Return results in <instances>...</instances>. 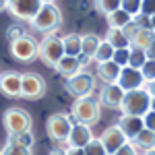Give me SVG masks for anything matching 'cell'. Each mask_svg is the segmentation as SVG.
<instances>
[{
  "instance_id": "6da1fadb",
  "label": "cell",
  "mask_w": 155,
  "mask_h": 155,
  "mask_svg": "<svg viewBox=\"0 0 155 155\" xmlns=\"http://www.w3.org/2000/svg\"><path fill=\"white\" fill-rule=\"evenodd\" d=\"M71 116L74 122L79 124H87L93 126L101 120V104L95 95H87L81 99H74L71 107Z\"/></svg>"
},
{
  "instance_id": "7a4b0ae2",
  "label": "cell",
  "mask_w": 155,
  "mask_h": 155,
  "mask_svg": "<svg viewBox=\"0 0 155 155\" xmlns=\"http://www.w3.org/2000/svg\"><path fill=\"white\" fill-rule=\"evenodd\" d=\"M151 104H153V97L149 95L147 89H137V91H128L124 95L122 101V116H137V118H145L149 112H151Z\"/></svg>"
},
{
  "instance_id": "3957f363",
  "label": "cell",
  "mask_w": 155,
  "mask_h": 155,
  "mask_svg": "<svg viewBox=\"0 0 155 155\" xmlns=\"http://www.w3.org/2000/svg\"><path fill=\"white\" fill-rule=\"evenodd\" d=\"M2 126H4V130H6L8 137H15V134H21V132L31 130L33 118H31V114H29L25 107L12 106L2 114Z\"/></svg>"
},
{
  "instance_id": "277c9868",
  "label": "cell",
  "mask_w": 155,
  "mask_h": 155,
  "mask_svg": "<svg viewBox=\"0 0 155 155\" xmlns=\"http://www.w3.org/2000/svg\"><path fill=\"white\" fill-rule=\"evenodd\" d=\"M31 29H35L44 35H54V31L62 25V11L56 4H44L41 11L35 15V19L31 21Z\"/></svg>"
},
{
  "instance_id": "5b68a950",
  "label": "cell",
  "mask_w": 155,
  "mask_h": 155,
  "mask_svg": "<svg viewBox=\"0 0 155 155\" xmlns=\"http://www.w3.org/2000/svg\"><path fill=\"white\" fill-rule=\"evenodd\" d=\"M72 126H74L72 116L64 114V112H56V114H52V116L46 120V130H48L50 139H52L54 143H62V145L68 143Z\"/></svg>"
},
{
  "instance_id": "8992f818",
  "label": "cell",
  "mask_w": 155,
  "mask_h": 155,
  "mask_svg": "<svg viewBox=\"0 0 155 155\" xmlns=\"http://www.w3.org/2000/svg\"><path fill=\"white\" fill-rule=\"evenodd\" d=\"M64 56L66 54H64V46H62V37L46 35L39 41V60L44 64H48L50 68H56Z\"/></svg>"
},
{
  "instance_id": "52a82bcc",
  "label": "cell",
  "mask_w": 155,
  "mask_h": 155,
  "mask_svg": "<svg viewBox=\"0 0 155 155\" xmlns=\"http://www.w3.org/2000/svg\"><path fill=\"white\" fill-rule=\"evenodd\" d=\"M8 52L17 62L27 64V62H33L35 58H39V44L31 35H23L19 39H15V41H11Z\"/></svg>"
},
{
  "instance_id": "ba28073f",
  "label": "cell",
  "mask_w": 155,
  "mask_h": 155,
  "mask_svg": "<svg viewBox=\"0 0 155 155\" xmlns=\"http://www.w3.org/2000/svg\"><path fill=\"white\" fill-rule=\"evenodd\" d=\"M95 74H91L89 71H83L79 72L77 77H72L66 81L64 85V89H66V93L72 95L74 99H81V97H87V95H93V89H95Z\"/></svg>"
},
{
  "instance_id": "9c48e42d",
  "label": "cell",
  "mask_w": 155,
  "mask_h": 155,
  "mask_svg": "<svg viewBox=\"0 0 155 155\" xmlns=\"http://www.w3.org/2000/svg\"><path fill=\"white\" fill-rule=\"evenodd\" d=\"M48 91L46 79L37 72H23L21 81V97L23 99H41Z\"/></svg>"
},
{
  "instance_id": "30bf717a",
  "label": "cell",
  "mask_w": 155,
  "mask_h": 155,
  "mask_svg": "<svg viewBox=\"0 0 155 155\" xmlns=\"http://www.w3.org/2000/svg\"><path fill=\"white\" fill-rule=\"evenodd\" d=\"M41 6H44L41 0H11L6 11L11 12L15 19H19V21L31 23L35 19V15L41 11Z\"/></svg>"
},
{
  "instance_id": "8fae6325",
  "label": "cell",
  "mask_w": 155,
  "mask_h": 155,
  "mask_svg": "<svg viewBox=\"0 0 155 155\" xmlns=\"http://www.w3.org/2000/svg\"><path fill=\"white\" fill-rule=\"evenodd\" d=\"M124 33L130 39V48H134V50L147 52V50L151 48V44L155 41V31L153 29H143V27H139L134 21L124 29Z\"/></svg>"
},
{
  "instance_id": "7c38bea8",
  "label": "cell",
  "mask_w": 155,
  "mask_h": 155,
  "mask_svg": "<svg viewBox=\"0 0 155 155\" xmlns=\"http://www.w3.org/2000/svg\"><path fill=\"white\" fill-rule=\"evenodd\" d=\"M99 141L104 143L107 155H114L116 151H120L124 145L128 143V137L122 132V128H120L118 124H112V126H107L106 130L99 134Z\"/></svg>"
},
{
  "instance_id": "4fadbf2b",
  "label": "cell",
  "mask_w": 155,
  "mask_h": 155,
  "mask_svg": "<svg viewBox=\"0 0 155 155\" xmlns=\"http://www.w3.org/2000/svg\"><path fill=\"white\" fill-rule=\"evenodd\" d=\"M124 95H126V91L116 83V85H104V87L99 89L97 99H99L101 107L120 110V107H122V101H124Z\"/></svg>"
},
{
  "instance_id": "5bb4252c",
  "label": "cell",
  "mask_w": 155,
  "mask_h": 155,
  "mask_svg": "<svg viewBox=\"0 0 155 155\" xmlns=\"http://www.w3.org/2000/svg\"><path fill=\"white\" fill-rule=\"evenodd\" d=\"M21 81L23 74L17 71L0 72V93L6 97H21Z\"/></svg>"
},
{
  "instance_id": "9a60e30c",
  "label": "cell",
  "mask_w": 155,
  "mask_h": 155,
  "mask_svg": "<svg viewBox=\"0 0 155 155\" xmlns=\"http://www.w3.org/2000/svg\"><path fill=\"white\" fill-rule=\"evenodd\" d=\"M118 85L128 93V91H137V89H145V77L139 68H130V66H124L122 72L118 77Z\"/></svg>"
},
{
  "instance_id": "2e32d148",
  "label": "cell",
  "mask_w": 155,
  "mask_h": 155,
  "mask_svg": "<svg viewBox=\"0 0 155 155\" xmlns=\"http://www.w3.org/2000/svg\"><path fill=\"white\" fill-rule=\"evenodd\" d=\"M91 141H93V132H91V126L74 122V126H72V130H71V137H68V143H66V147L85 149V147L91 143Z\"/></svg>"
},
{
  "instance_id": "e0dca14e",
  "label": "cell",
  "mask_w": 155,
  "mask_h": 155,
  "mask_svg": "<svg viewBox=\"0 0 155 155\" xmlns=\"http://www.w3.org/2000/svg\"><path fill=\"white\" fill-rule=\"evenodd\" d=\"M120 72H122V68L114 60H110V62H101V64L95 66V79L101 81L104 85H116Z\"/></svg>"
},
{
  "instance_id": "ac0fdd59",
  "label": "cell",
  "mask_w": 155,
  "mask_h": 155,
  "mask_svg": "<svg viewBox=\"0 0 155 155\" xmlns=\"http://www.w3.org/2000/svg\"><path fill=\"white\" fill-rule=\"evenodd\" d=\"M54 71L58 72V74H62V77L68 81V79H72V77H77L79 72H83V71H85V66H83V62H81V58L64 56V58L58 62V66H56Z\"/></svg>"
},
{
  "instance_id": "d6986e66",
  "label": "cell",
  "mask_w": 155,
  "mask_h": 155,
  "mask_svg": "<svg viewBox=\"0 0 155 155\" xmlns=\"http://www.w3.org/2000/svg\"><path fill=\"white\" fill-rule=\"evenodd\" d=\"M116 124H118L120 128H122V132L128 137V141H132V139L145 128L143 118H137V116H120V120Z\"/></svg>"
},
{
  "instance_id": "ffe728a7",
  "label": "cell",
  "mask_w": 155,
  "mask_h": 155,
  "mask_svg": "<svg viewBox=\"0 0 155 155\" xmlns=\"http://www.w3.org/2000/svg\"><path fill=\"white\" fill-rule=\"evenodd\" d=\"M130 143L134 145V149H137L141 155H145L147 151H153V149H155V132L149 130V128H143V130L139 132Z\"/></svg>"
},
{
  "instance_id": "44dd1931",
  "label": "cell",
  "mask_w": 155,
  "mask_h": 155,
  "mask_svg": "<svg viewBox=\"0 0 155 155\" xmlns=\"http://www.w3.org/2000/svg\"><path fill=\"white\" fill-rule=\"evenodd\" d=\"M104 39H106L114 50H126V48H130V39L126 37L124 29H107V35L104 37Z\"/></svg>"
},
{
  "instance_id": "7402d4cb",
  "label": "cell",
  "mask_w": 155,
  "mask_h": 155,
  "mask_svg": "<svg viewBox=\"0 0 155 155\" xmlns=\"http://www.w3.org/2000/svg\"><path fill=\"white\" fill-rule=\"evenodd\" d=\"M81 39H83V44H81V56L93 60L97 48L101 44V37L95 35V33H85V35H81Z\"/></svg>"
},
{
  "instance_id": "603a6c76",
  "label": "cell",
  "mask_w": 155,
  "mask_h": 155,
  "mask_svg": "<svg viewBox=\"0 0 155 155\" xmlns=\"http://www.w3.org/2000/svg\"><path fill=\"white\" fill-rule=\"evenodd\" d=\"M81 44L83 39L79 33H68V35L62 37V46H64V54L72 56V58H79L81 56Z\"/></svg>"
},
{
  "instance_id": "cb8c5ba5",
  "label": "cell",
  "mask_w": 155,
  "mask_h": 155,
  "mask_svg": "<svg viewBox=\"0 0 155 155\" xmlns=\"http://www.w3.org/2000/svg\"><path fill=\"white\" fill-rule=\"evenodd\" d=\"M106 19H107L110 29H126V27L132 23V17L128 12H124L122 8H120V11H114L112 15H107Z\"/></svg>"
},
{
  "instance_id": "d4e9b609",
  "label": "cell",
  "mask_w": 155,
  "mask_h": 155,
  "mask_svg": "<svg viewBox=\"0 0 155 155\" xmlns=\"http://www.w3.org/2000/svg\"><path fill=\"white\" fill-rule=\"evenodd\" d=\"M114 52H116V50L112 48L106 39H101V44H99V48H97L93 60H95L97 64H101V62H110V60H114Z\"/></svg>"
},
{
  "instance_id": "484cf974",
  "label": "cell",
  "mask_w": 155,
  "mask_h": 155,
  "mask_svg": "<svg viewBox=\"0 0 155 155\" xmlns=\"http://www.w3.org/2000/svg\"><path fill=\"white\" fill-rule=\"evenodd\" d=\"M95 2V8L101 15H112L114 11H120L122 8V0H93Z\"/></svg>"
},
{
  "instance_id": "4316f807",
  "label": "cell",
  "mask_w": 155,
  "mask_h": 155,
  "mask_svg": "<svg viewBox=\"0 0 155 155\" xmlns=\"http://www.w3.org/2000/svg\"><path fill=\"white\" fill-rule=\"evenodd\" d=\"M8 141L15 145H19V147H25V149H31L33 143H35V137H33V132H21V134H15V137H8Z\"/></svg>"
},
{
  "instance_id": "83f0119b",
  "label": "cell",
  "mask_w": 155,
  "mask_h": 155,
  "mask_svg": "<svg viewBox=\"0 0 155 155\" xmlns=\"http://www.w3.org/2000/svg\"><path fill=\"white\" fill-rule=\"evenodd\" d=\"M145 62H147V52H143V50H134L130 48V60H128V66L130 68H143Z\"/></svg>"
},
{
  "instance_id": "f1b7e54d",
  "label": "cell",
  "mask_w": 155,
  "mask_h": 155,
  "mask_svg": "<svg viewBox=\"0 0 155 155\" xmlns=\"http://www.w3.org/2000/svg\"><path fill=\"white\" fill-rule=\"evenodd\" d=\"M141 4H143V0H122V11L128 12L134 19V17L141 15Z\"/></svg>"
},
{
  "instance_id": "f546056e",
  "label": "cell",
  "mask_w": 155,
  "mask_h": 155,
  "mask_svg": "<svg viewBox=\"0 0 155 155\" xmlns=\"http://www.w3.org/2000/svg\"><path fill=\"white\" fill-rule=\"evenodd\" d=\"M85 153L87 155H107V151L104 147V143L99 141V137H93V141L85 147Z\"/></svg>"
},
{
  "instance_id": "4dcf8cb0",
  "label": "cell",
  "mask_w": 155,
  "mask_h": 155,
  "mask_svg": "<svg viewBox=\"0 0 155 155\" xmlns=\"http://www.w3.org/2000/svg\"><path fill=\"white\" fill-rule=\"evenodd\" d=\"M0 155H31V149H25V147H19V145L6 141V145L2 147V153Z\"/></svg>"
},
{
  "instance_id": "1f68e13d",
  "label": "cell",
  "mask_w": 155,
  "mask_h": 155,
  "mask_svg": "<svg viewBox=\"0 0 155 155\" xmlns=\"http://www.w3.org/2000/svg\"><path fill=\"white\" fill-rule=\"evenodd\" d=\"M128 60H130V48H126V50H116V52H114V62L118 64L120 68L128 66Z\"/></svg>"
},
{
  "instance_id": "d6a6232c",
  "label": "cell",
  "mask_w": 155,
  "mask_h": 155,
  "mask_svg": "<svg viewBox=\"0 0 155 155\" xmlns=\"http://www.w3.org/2000/svg\"><path fill=\"white\" fill-rule=\"evenodd\" d=\"M141 72H143V77H145V83H153L155 81V60L147 58V62H145L143 68H141Z\"/></svg>"
},
{
  "instance_id": "836d02e7",
  "label": "cell",
  "mask_w": 155,
  "mask_h": 155,
  "mask_svg": "<svg viewBox=\"0 0 155 155\" xmlns=\"http://www.w3.org/2000/svg\"><path fill=\"white\" fill-rule=\"evenodd\" d=\"M23 35H27V31H25V27L21 23H15L6 29V37L11 41H15V39H19V37H23Z\"/></svg>"
},
{
  "instance_id": "e575fe53",
  "label": "cell",
  "mask_w": 155,
  "mask_h": 155,
  "mask_svg": "<svg viewBox=\"0 0 155 155\" xmlns=\"http://www.w3.org/2000/svg\"><path fill=\"white\" fill-rule=\"evenodd\" d=\"M141 15H145V17H155V0H143Z\"/></svg>"
},
{
  "instance_id": "d590c367",
  "label": "cell",
  "mask_w": 155,
  "mask_h": 155,
  "mask_svg": "<svg viewBox=\"0 0 155 155\" xmlns=\"http://www.w3.org/2000/svg\"><path fill=\"white\" fill-rule=\"evenodd\" d=\"M114 155H141V153H139V151L134 149V145H132L130 141H128V143L124 145V147H122L120 151H116V153H114Z\"/></svg>"
},
{
  "instance_id": "8d00e7d4",
  "label": "cell",
  "mask_w": 155,
  "mask_h": 155,
  "mask_svg": "<svg viewBox=\"0 0 155 155\" xmlns=\"http://www.w3.org/2000/svg\"><path fill=\"white\" fill-rule=\"evenodd\" d=\"M132 21H134V23L139 25V27H143V29H151V17H145V15H139V17H134Z\"/></svg>"
},
{
  "instance_id": "74e56055",
  "label": "cell",
  "mask_w": 155,
  "mask_h": 155,
  "mask_svg": "<svg viewBox=\"0 0 155 155\" xmlns=\"http://www.w3.org/2000/svg\"><path fill=\"white\" fill-rule=\"evenodd\" d=\"M143 122H145V128H149V130L155 132V112H153V110L143 118Z\"/></svg>"
},
{
  "instance_id": "f35d334b",
  "label": "cell",
  "mask_w": 155,
  "mask_h": 155,
  "mask_svg": "<svg viewBox=\"0 0 155 155\" xmlns=\"http://www.w3.org/2000/svg\"><path fill=\"white\" fill-rule=\"evenodd\" d=\"M66 155H87L85 149H77V147H66Z\"/></svg>"
},
{
  "instance_id": "ab89813d",
  "label": "cell",
  "mask_w": 155,
  "mask_h": 155,
  "mask_svg": "<svg viewBox=\"0 0 155 155\" xmlns=\"http://www.w3.org/2000/svg\"><path fill=\"white\" fill-rule=\"evenodd\" d=\"M145 89H147V91H149V95L155 99V81H153V83H147V85H145Z\"/></svg>"
},
{
  "instance_id": "60d3db41",
  "label": "cell",
  "mask_w": 155,
  "mask_h": 155,
  "mask_svg": "<svg viewBox=\"0 0 155 155\" xmlns=\"http://www.w3.org/2000/svg\"><path fill=\"white\" fill-rule=\"evenodd\" d=\"M147 58H149V60H155V41L151 44V48L147 50Z\"/></svg>"
},
{
  "instance_id": "b9f144b4",
  "label": "cell",
  "mask_w": 155,
  "mask_h": 155,
  "mask_svg": "<svg viewBox=\"0 0 155 155\" xmlns=\"http://www.w3.org/2000/svg\"><path fill=\"white\" fill-rule=\"evenodd\" d=\"M50 155H66V147H64V149H52Z\"/></svg>"
},
{
  "instance_id": "7bdbcfd3",
  "label": "cell",
  "mask_w": 155,
  "mask_h": 155,
  "mask_svg": "<svg viewBox=\"0 0 155 155\" xmlns=\"http://www.w3.org/2000/svg\"><path fill=\"white\" fill-rule=\"evenodd\" d=\"M8 8V0H0V12Z\"/></svg>"
},
{
  "instance_id": "ee69618b",
  "label": "cell",
  "mask_w": 155,
  "mask_h": 155,
  "mask_svg": "<svg viewBox=\"0 0 155 155\" xmlns=\"http://www.w3.org/2000/svg\"><path fill=\"white\" fill-rule=\"evenodd\" d=\"M151 29L155 31V17H151Z\"/></svg>"
},
{
  "instance_id": "f6af8a7d",
  "label": "cell",
  "mask_w": 155,
  "mask_h": 155,
  "mask_svg": "<svg viewBox=\"0 0 155 155\" xmlns=\"http://www.w3.org/2000/svg\"><path fill=\"white\" fill-rule=\"evenodd\" d=\"M41 4H54V0H41Z\"/></svg>"
},
{
  "instance_id": "bcb514c9",
  "label": "cell",
  "mask_w": 155,
  "mask_h": 155,
  "mask_svg": "<svg viewBox=\"0 0 155 155\" xmlns=\"http://www.w3.org/2000/svg\"><path fill=\"white\" fill-rule=\"evenodd\" d=\"M145 155H155V149H153V151H147Z\"/></svg>"
},
{
  "instance_id": "7dc6e473",
  "label": "cell",
  "mask_w": 155,
  "mask_h": 155,
  "mask_svg": "<svg viewBox=\"0 0 155 155\" xmlns=\"http://www.w3.org/2000/svg\"><path fill=\"white\" fill-rule=\"evenodd\" d=\"M151 110H153V112H155V99H153V104H151Z\"/></svg>"
},
{
  "instance_id": "c3c4849f",
  "label": "cell",
  "mask_w": 155,
  "mask_h": 155,
  "mask_svg": "<svg viewBox=\"0 0 155 155\" xmlns=\"http://www.w3.org/2000/svg\"><path fill=\"white\" fill-rule=\"evenodd\" d=\"M0 153H2V149H0Z\"/></svg>"
},
{
  "instance_id": "681fc988",
  "label": "cell",
  "mask_w": 155,
  "mask_h": 155,
  "mask_svg": "<svg viewBox=\"0 0 155 155\" xmlns=\"http://www.w3.org/2000/svg\"><path fill=\"white\" fill-rule=\"evenodd\" d=\"M8 2H11V0H8Z\"/></svg>"
}]
</instances>
